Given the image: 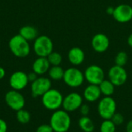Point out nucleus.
<instances>
[{
	"instance_id": "nucleus-1",
	"label": "nucleus",
	"mask_w": 132,
	"mask_h": 132,
	"mask_svg": "<svg viewBox=\"0 0 132 132\" xmlns=\"http://www.w3.org/2000/svg\"><path fill=\"white\" fill-rule=\"evenodd\" d=\"M50 125L54 132H67L70 128L71 118L67 111L59 109L52 114Z\"/></svg>"
},
{
	"instance_id": "nucleus-2",
	"label": "nucleus",
	"mask_w": 132,
	"mask_h": 132,
	"mask_svg": "<svg viewBox=\"0 0 132 132\" xmlns=\"http://www.w3.org/2000/svg\"><path fill=\"white\" fill-rule=\"evenodd\" d=\"M9 48L11 53L18 58H25L30 53L29 41L25 39L19 34L12 36L9 42Z\"/></svg>"
},
{
	"instance_id": "nucleus-3",
	"label": "nucleus",
	"mask_w": 132,
	"mask_h": 132,
	"mask_svg": "<svg viewBox=\"0 0 132 132\" xmlns=\"http://www.w3.org/2000/svg\"><path fill=\"white\" fill-rule=\"evenodd\" d=\"M63 97L56 89H50L42 96V104L45 108L50 111L59 110L63 104Z\"/></svg>"
},
{
	"instance_id": "nucleus-4",
	"label": "nucleus",
	"mask_w": 132,
	"mask_h": 132,
	"mask_svg": "<svg viewBox=\"0 0 132 132\" xmlns=\"http://www.w3.org/2000/svg\"><path fill=\"white\" fill-rule=\"evenodd\" d=\"M32 50L39 57H47L53 52V41L49 36L45 35L37 36L34 40Z\"/></svg>"
},
{
	"instance_id": "nucleus-5",
	"label": "nucleus",
	"mask_w": 132,
	"mask_h": 132,
	"mask_svg": "<svg viewBox=\"0 0 132 132\" xmlns=\"http://www.w3.org/2000/svg\"><path fill=\"white\" fill-rule=\"evenodd\" d=\"M97 112L99 116L104 120L111 119L117 112V103L111 97H104L101 98L97 104Z\"/></svg>"
},
{
	"instance_id": "nucleus-6",
	"label": "nucleus",
	"mask_w": 132,
	"mask_h": 132,
	"mask_svg": "<svg viewBox=\"0 0 132 132\" xmlns=\"http://www.w3.org/2000/svg\"><path fill=\"white\" fill-rule=\"evenodd\" d=\"M63 80L68 87L77 88L84 84L85 78L84 73L80 70L77 67H70L64 71Z\"/></svg>"
},
{
	"instance_id": "nucleus-7",
	"label": "nucleus",
	"mask_w": 132,
	"mask_h": 132,
	"mask_svg": "<svg viewBox=\"0 0 132 132\" xmlns=\"http://www.w3.org/2000/svg\"><path fill=\"white\" fill-rule=\"evenodd\" d=\"M85 80L89 83V84L99 85L105 77V73L104 70L98 65H90L86 68L84 72Z\"/></svg>"
},
{
	"instance_id": "nucleus-8",
	"label": "nucleus",
	"mask_w": 132,
	"mask_h": 132,
	"mask_svg": "<svg viewBox=\"0 0 132 132\" xmlns=\"http://www.w3.org/2000/svg\"><path fill=\"white\" fill-rule=\"evenodd\" d=\"M5 101L8 107L15 111L24 108L26 104V100L23 95L19 90H15L8 91L5 96Z\"/></svg>"
},
{
	"instance_id": "nucleus-9",
	"label": "nucleus",
	"mask_w": 132,
	"mask_h": 132,
	"mask_svg": "<svg viewBox=\"0 0 132 132\" xmlns=\"http://www.w3.org/2000/svg\"><path fill=\"white\" fill-rule=\"evenodd\" d=\"M108 80H111L115 87L124 85L128 80V73L123 67L114 65L108 70Z\"/></svg>"
},
{
	"instance_id": "nucleus-10",
	"label": "nucleus",
	"mask_w": 132,
	"mask_h": 132,
	"mask_svg": "<svg viewBox=\"0 0 132 132\" xmlns=\"http://www.w3.org/2000/svg\"><path fill=\"white\" fill-rule=\"evenodd\" d=\"M51 80L48 77H37L31 84V92L34 97H42L45 93L51 89Z\"/></svg>"
},
{
	"instance_id": "nucleus-11",
	"label": "nucleus",
	"mask_w": 132,
	"mask_h": 132,
	"mask_svg": "<svg viewBox=\"0 0 132 132\" xmlns=\"http://www.w3.org/2000/svg\"><path fill=\"white\" fill-rule=\"evenodd\" d=\"M82 104L83 97L77 92H72L63 97L62 108L69 113L78 110Z\"/></svg>"
},
{
	"instance_id": "nucleus-12",
	"label": "nucleus",
	"mask_w": 132,
	"mask_h": 132,
	"mask_svg": "<svg viewBox=\"0 0 132 132\" xmlns=\"http://www.w3.org/2000/svg\"><path fill=\"white\" fill-rule=\"evenodd\" d=\"M114 19L120 23H126L132 19V6L128 4H120L114 8Z\"/></svg>"
},
{
	"instance_id": "nucleus-13",
	"label": "nucleus",
	"mask_w": 132,
	"mask_h": 132,
	"mask_svg": "<svg viewBox=\"0 0 132 132\" xmlns=\"http://www.w3.org/2000/svg\"><path fill=\"white\" fill-rule=\"evenodd\" d=\"M9 85L12 90H22L26 87L29 84L28 76L23 71H15L9 77Z\"/></svg>"
},
{
	"instance_id": "nucleus-14",
	"label": "nucleus",
	"mask_w": 132,
	"mask_h": 132,
	"mask_svg": "<svg viewBox=\"0 0 132 132\" xmlns=\"http://www.w3.org/2000/svg\"><path fill=\"white\" fill-rule=\"evenodd\" d=\"M91 46L97 53H104L110 46V39L108 36L104 33H97L92 37Z\"/></svg>"
},
{
	"instance_id": "nucleus-15",
	"label": "nucleus",
	"mask_w": 132,
	"mask_h": 132,
	"mask_svg": "<svg viewBox=\"0 0 132 132\" xmlns=\"http://www.w3.org/2000/svg\"><path fill=\"white\" fill-rule=\"evenodd\" d=\"M69 62L73 66L81 65L85 60V53L84 51L77 46L71 48L67 54Z\"/></svg>"
},
{
	"instance_id": "nucleus-16",
	"label": "nucleus",
	"mask_w": 132,
	"mask_h": 132,
	"mask_svg": "<svg viewBox=\"0 0 132 132\" xmlns=\"http://www.w3.org/2000/svg\"><path fill=\"white\" fill-rule=\"evenodd\" d=\"M101 92L98 85L89 84L84 90L83 97L88 102H95L101 98Z\"/></svg>"
},
{
	"instance_id": "nucleus-17",
	"label": "nucleus",
	"mask_w": 132,
	"mask_h": 132,
	"mask_svg": "<svg viewBox=\"0 0 132 132\" xmlns=\"http://www.w3.org/2000/svg\"><path fill=\"white\" fill-rule=\"evenodd\" d=\"M51 65L50 64L47 57H39L36 59L32 63V71L37 75L41 76L47 73L50 68Z\"/></svg>"
},
{
	"instance_id": "nucleus-18",
	"label": "nucleus",
	"mask_w": 132,
	"mask_h": 132,
	"mask_svg": "<svg viewBox=\"0 0 132 132\" xmlns=\"http://www.w3.org/2000/svg\"><path fill=\"white\" fill-rule=\"evenodd\" d=\"M19 35L27 41L35 40L38 36L37 29L32 26H24L19 30Z\"/></svg>"
},
{
	"instance_id": "nucleus-19",
	"label": "nucleus",
	"mask_w": 132,
	"mask_h": 132,
	"mask_svg": "<svg viewBox=\"0 0 132 132\" xmlns=\"http://www.w3.org/2000/svg\"><path fill=\"white\" fill-rule=\"evenodd\" d=\"M78 125L84 132H93L95 129L94 121L88 116H81L78 121Z\"/></svg>"
},
{
	"instance_id": "nucleus-20",
	"label": "nucleus",
	"mask_w": 132,
	"mask_h": 132,
	"mask_svg": "<svg viewBox=\"0 0 132 132\" xmlns=\"http://www.w3.org/2000/svg\"><path fill=\"white\" fill-rule=\"evenodd\" d=\"M98 86L101 90V94L104 95V97H111V95H113L114 93L115 86L109 80L104 79Z\"/></svg>"
},
{
	"instance_id": "nucleus-21",
	"label": "nucleus",
	"mask_w": 132,
	"mask_h": 132,
	"mask_svg": "<svg viewBox=\"0 0 132 132\" xmlns=\"http://www.w3.org/2000/svg\"><path fill=\"white\" fill-rule=\"evenodd\" d=\"M64 71L65 70L60 66H51L48 71L50 79L53 80H63Z\"/></svg>"
},
{
	"instance_id": "nucleus-22",
	"label": "nucleus",
	"mask_w": 132,
	"mask_h": 132,
	"mask_svg": "<svg viewBox=\"0 0 132 132\" xmlns=\"http://www.w3.org/2000/svg\"><path fill=\"white\" fill-rule=\"evenodd\" d=\"M31 119V115L29 111L24 110L23 108L16 111V120L18 122L22 125H26L29 122Z\"/></svg>"
},
{
	"instance_id": "nucleus-23",
	"label": "nucleus",
	"mask_w": 132,
	"mask_h": 132,
	"mask_svg": "<svg viewBox=\"0 0 132 132\" xmlns=\"http://www.w3.org/2000/svg\"><path fill=\"white\" fill-rule=\"evenodd\" d=\"M128 60V53L125 51L118 52L114 58L115 65L123 67L127 64Z\"/></svg>"
},
{
	"instance_id": "nucleus-24",
	"label": "nucleus",
	"mask_w": 132,
	"mask_h": 132,
	"mask_svg": "<svg viewBox=\"0 0 132 132\" xmlns=\"http://www.w3.org/2000/svg\"><path fill=\"white\" fill-rule=\"evenodd\" d=\"M116 125L111 120H104V121L101 124L100 131L101 132H115L116 131Z\"/></svg>"
},
{
	"instance_id": "nucleus-25",
	"label": "nucleus",
	"mask_w": 132,
	"mask_h": 132,
	"mask_svg": "<svg viewBox=\"0 0 132 132\" xmlns=\"http://www.w3.org/2000/svg\"><path fill=\"white\" fill-rule=\"evenodd\" d=\"M47 59L51 66H60L63 60L60 53L53 51L47 56Z\"/></svg>"
},
{
	"instance_id": "nucleus-26",
	"label": "nucleus",
	"mask_w": 132,
	"mask_h": 132,
	"mask_svg": "<svg viewBox=\"0 0 132 132\" xmlns=\"http://www.w3.org/2000/svg\"><path fill=\"white\" fill-rule=\"evenodd\" d=\"M111 120L114 122V124L116 126H119V125H121L125 122V117L123 116L122 114L118 113V112H116L113 115V117L111 118Z\"/></svg>"
},
{
	"instance_id": "nucleus-27",
	"label": "nucleus",
	"mask_w": 132,
	"mask_h": 132,
	"mask_svg": "<svg viewBox=\"0 0 132 132\" xmlns=\"http://www.w3.org/2000/svg\"><path fill=\"white\" fill-rule=\"evenodd\" d=\"M79 111H80V114H81V116H88L90 111V108L88 104H83L79 108Z\"/></svg>"
},
{
	"instance_id": "nucleus-28",
	"label": "nucleus",
	"mask_w": 132,
	"mask_h": 132,
	"mask_svg": "<svg viewBox=\"0 0 132 132\" xmlns=\"http://www.w3.org/2000/svg\"><path fill=\"white\" fill-rule=\"evenodd\" d=\"M36 132H54L52 127L50 126V125H47V124H43V125H39Z\"/></svg>"
},
{
	"instance_id": "nucleus-29",
	"label": "nucleus",
	"mask_w": 132,
	"mask_h": 132,
	"mask_svg": "<svg viewBox=\"0 0 132 132\" xmlns=\"http://www.w3.org/2000/svg\"><path fill=\"white\" fill-rule=\"evenodd\" d=\"M8 125L5 121L0 118V132H7Z\"/></svg>"
},
{
	"instance_id": "nucleus-30",
	"label": "nucleus",
	"mask_w": 132,
	"mask_h": 132,
	"mask_svg": "<svg viewBox=\"0 0 132 132\" xmlns=\"http://www.w3.org/2000/svg\"><path fill=\"white\" fill-rule=\"evenodd\" d=\"M27 76H28L29 82H31V83H32L34 80H36L37 79V77H38V75L36 73H34L33 71L31 72V73H28Z\"/></svg>"
},
{
	"instance_id": "nucleus-31",
	"label": "nucleus",
	"mask_w": 132,
	"mask_h": 132,
	"mask_svg": "<svg viewBox=\"0 0 132 132\" xmlns=\"http://www.w3.org/2000/svg\"><path fill=\"white\" fill-rule=\"evenodd\" d=\"M126 132H132V120H130L126 125Z\"/></svg>"
},
{
	"instance_id": "nucleus-32",
	"label": "nucleus",
	"mask_w": 132,
	"mask_h": 132,
	"mask_svg": "<svg viewBox=\"0 0 132 132\" xmlns=\"http://www.w3.org/2000/svg\"><path fill=\"white\" fill-rule=\"evenodd\" d=\"M5 76V70L3 67H0V80L3 79Z\"/></svg>"
},
{
	"instance_id": "nucleus-33",
	"label": "nucleus",
	"mask_w": 132,
	"mask_h": 132,
	"mask_svg": "<svg viewBox=\"0 0 132 132\" xmlns=\"http://www.w3.org/2000/svg\"><path fill=\"white\" fill-rule=\"evenodd\" d=\"M114 7H112V6H109V7H108V8L107 9L106 12H107V13H108V15H113V13H114Z\"/></svg>"
},
{
	"instance_id": "nucleus-34",
	"label": "nucleus",
	"mask_w": 132,
	"mask_h": 132,
	"mask_svg": "<svg viewBox=\"0 0 132 132\" xmlns=\"http://www.w3.org/2000/svg\"><path fill=\"white\" fill-rule=\"evenodd\" d=\"M127 42H128V44L130 47L132 48V33H131L128 37V39H127Z\"/></svg>"
},
{
	"instance_id": "nucleus-35",
	"label": "nucleus",
	"mask_w": 132,
	"mask_h": 132,
	"mask_svg": "<svg viewBox=\"0 0 132 132\" xmlns=\"http://www.w3.org/2000/svg\"><path fill=\"white\" fill-rule=\"evenodd\" d=\"M0 46H1V43H0Z\"/></svg>"
}]
</instances>
